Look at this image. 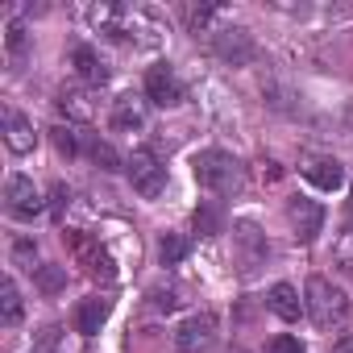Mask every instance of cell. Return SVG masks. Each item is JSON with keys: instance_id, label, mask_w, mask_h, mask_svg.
Segmentation results:
<instances>
[{"instance_id": "18", "label": "cell", "mask_w": 353, "mask_h": 353, "mask_svg": "<svg viewBox=\"0 0 353 353\" xmlns=\"http://www.w3.org/2000/svg\"><path fill=\"white\" fill-rule=\"evenodd\" d=\"M0 316H5V324H17L21 320V291L13 279L0 283Z\"/></svg>"}, {"instance_id": "11", "label": "cell", "mask_w": 353, "mask_h": 353, "mask_svg": "<svg viewBox=\"0 0 353 353\" xmlns=\"http://www.w3.org/2000/svg\"><path fill=\"white\" fill-rule=\"evenodd\" d=\"M303 179L312 188H320V192H336V188H345V166L336 158H307L303 162Z\"/></svg>"}, {"instance_id": "14", "label": "cell", "mask_w": 353, "mask_h": 353, "mask_svg": "<svg viewBox=\"0 0 353 353\" xmlns=\"http://www.w3.org/2000/svg\"><path fill=\"white\" fill-rule=\"evenodd\" d=\"M71 67H75V75H79L83 83H92V88L108 83V67H104V59H100L92 46H75V50H71Z\"/></svg>"}, {"instance_id": "24", "label": "cell", "mask_w": 353, "mask_h": 353, "mask_svg": "<svg viewBox=\"0 0 353 353\" xmlns=\"http://www.w3.org/2000/svg\"><path fill=\"white\" fill-rule=\"evenodd\" d=\"M54 133V145H59V154H67V158H75L79 154V137L67 129V125H59V129H50Z\"/></svg>"}, {"instance_id": "31", "label": "cell", "mask_w": 353, "mask_h": 353, "mask_svg": "<svg viewBox=\"0 0 353 353\" xmlns=\"http://www.w3.org/2000/svg\"><path fill=\"white\" fill-rule=\"evenodd\" d=\"M229 353H245V349H229Z\"/></svg>"}, {"instance_id": "23", "label": "cell", "mask_w": 353, "mask_h": 353, "mask_svg": "<svg viewBox=\"0 0 353 353\" xmlns=\"http://www.w3.org/2000/svg\"><path fill=\"white\" fill-rule=\"evenodd\" d=\"M266 353H307V345L299 336H291V332H279V336L266 341Z\"/></svg>"}, {"instance_id": "20", "label": "cell", "mask_w": 353, "mask_h": 353, "mask_svg": "<svg viewBox=\"0 0 353 353\" xmlns=\"http://www.w3.org/2000/svg\"><path fill=\"white\" fill-rule=\"evenodd\" d=\"M192 221H196V233H204V237L221 233V212H216V204H200Z\"/></svg>"}, {"instance_id": "17", "label": "cell", "mask_w": 353, "mask_h": 353, "mask_svg": "<svg viewBox=\"0 0 353 353\" xmlns=\"http://www.w3.org/2000/svg\"><path fill=\"white\" fill-rule=\"evenodd\" d=\"M188 250H192V241L179 237V233H162V241H158V258H162V266H179V262L188 258Z\"/></svg>"}, {"instance_id": "22", "label": "cell", "mask_w": 353, "mask_h": 353, "mask_svg": "<svg viewBox=\"0 0 353 353\" xmlns=\"http://www.w3.org/2000/svg\"><path fill=\"white\" fill-rule=\"evenodd\" d=\"M92 158H96V166H104V170H121V166H125L121 154H117L108 141H92Z\"/></svg>"}, {"instance_id": "21", "label": "cell", "mask_w": 353, "mask_h": 353, "mask_svg": "<svg viewBox=\"0 0 353 353\" xmlns=\"http://www.w3.org/2000/svg\"><path fill=\"white\" fill-rule=\"evenodd\" d=\"M332 258H336V266L353 279V233H341L336 237V245H332Z\"/></svg>"}, {"instance_id": "1", "label": "cell", "mask_w": 353, "mask_h": 353, "mask_svg": "<svg viewBox=\"0 0 353 353\" xmlns=\"http://www.w3.org/2000/svg\"><path fill=\"white\" fill-rule=\"evenodd\" d=\"M192 170H196V183H200L204 192H212V196H237V192L245 188V166H241L233 154H225V150H204V154H196Z\"/></svg>"}, {"instance_id": "27", "label": "cell", "mask_w": 353, "mask_h": 353, "mask_svg": "<svg viewBox=\"0 0 353 353\" xmlns=\"http://www.w3.org/2000/svg\"><path fill=\"white\" fill-rule=\"evenodd\" d=\"M13 258H17V262H26L30 270H38V266H34V258H38V245H30V241H17V245H13Z\"/></svg>"}, {"instance_id": "25", "label": "cell", "mask_w": 353, "mask_h": 353, "mask_svg": "<svg viewBox=\"0 0 353 353\" xmlns=\"http://www.w3.org/2000/svg\"><path fill=\"white\" fill-rule=\"evenodd\" d=\"M5 46H9V54H13V59H21V50H26V26L9 21V30H5Z\"/></svg>"}, {"instance_id": "26", "label": "cell", "mask_w": 353, "mask_h": 353, "mask_svg": "<svg viewBox=\"0 0 353 353\" xmlns=\"http://www.w3.org/2000/svg\"><path fill=\"white\" fill-rule=\"evenodd\" d=\"M67 204H71L67 183H54V188H50V212H54V216H63V208H67Z\"/></svg>"}, {"instance_id": "28", "label": "cell", "mask_w": 353, "mask_h": 353, "mask_svg": "<svg viewBox=\"0 0 353 353\" xmlns=\"http://www.w3.org/2000/svg\"><path fill=\"white\" fill-rule=\"evenodd\" d=\"M154 307H158V312H174V307H179V295H170V291L162 295V291H158V295H154Z\"/></svg>"}, {"instance_id": "9", "label": "cell", "mask_w": 353, "mask_h": 353, "mask_svg": "<svg viewBox=\"0 0 353 353\" xmlns=\"http://www.w3.org/2000/svg\"><path fill=\"white\" fill-rule=\"evenodd\" d=\"M59 112L67 117V121H92L96 117V96H92V88H83V83H67V88H59Z\"/></svg>"}, {"instance_id": "3", "label": "cell", "mask_w": 353, "mask_h": 353, "mask_svg": "<svg viewBox=\"0 0 353 353\" xmlns=\"http://www.w3.org/2000/svg\"><path fill=\"white\" fill-rule=\"evenodd\" d=\"M221 341V320L212 312H196L179 324V332H174V349L179 353H212Z\"/></svg>"}, {"instance_id": "19", "label": "cell", "mask_w": 353, "mask_h": 353, "mask_svg": "<svg viewBox=\"0 0 353 353\" xmlns=\"http://www.w3.org/2000/svg\"><path fill=\"white\" fill-rule=\"evenodd\" d=\"M34 283H38V291L59 295V291L67 287V270H63V266H38V270H34Z\"/></svg>"}, {"instance_id": "10", "label": "cell", "mask_w": 353, "mask_h": 353, "mask_svg": "<svg viewBox=\"0 0 353 353\" xmlns=\"http://www.w3.org/2000/svg\"><path fill=\"white\" fill-rule=\"evenodd\" d=\"M212 46H216V54L225 59V63H233V67H245L250 59H254V38L245 34V30H221V34H212Z\"/></svg>"}, {"instance_id": "12", "label": "cell", "mask_w": 353, "mask_h": 353, "mask_svg": "<svg viewBox=\"0 0 353 353\" xmlns=\"http://www.w3.org/2000/svg\"><path fill=\"white\" fill-rule=\"evenodd\" d=\"M34 141H38L34 121H30L26 112H17V108H5V145H9L13 154H30Z\"/></svg>"}, {"instance_id": "13", "label": "cell", "mask_w": 353, "mask_h": 353, "mask_svg": "<svg viewBox=\"0 0 353 353\" xmlns=\"http://www.w3.org/2000/svg\"><path fill=\"white\" fill-rule=\"evenodd\" d=\"M108 312H112V299H104V295H88V299L79 303V312H75V328H79L83 336H96V332L104 328Z\"/></svg>"}, {"instance_id": "4", "label": "cell", "mask_w": 353, "mask_h": 353, "mask_svg": "<svg viewBox=\"0 0 353 353\" xmlns=\"http://www.w3.org/2000/svg\"><path fill=\"white\" fill-rule=\"evenodd\" d=\"M125 170H129L133 188H137L145 200H158V196L166 192V166L158 162V154H154V150H133V154H129V162H125Z\"/></svg>"}, {"instance_id": "30", "label": "cell", "mask_w": 353, "mask_h": 353, "mask_svg": "<svg viewBox=\"0 0 353 353\" xmlns=\"http://www.w3.org/2000/svg\"><path fill=\"white\" fill-rule=\"evenodd\" d=\"M349 216H353V192H349Z\"/></svg>"}, {"instance_id": "8", "label": "cell", "mask_w": 353, "mask_h": 353, "mask_svg": "<svg viewBox=\"0 0 353 353\" xmlns=\"http://www.w3.org/2000/svg\"><path fill=\"white\" fill-rule=\"evenodd\" d=\"M287 221H291V229H295L299 241H312L320 233V225H324V208L316 200L295 196V200H287Z\"/></svg>"}, {"instance_id": "2", "label": "cell", "mask_w": 353, "mask_h": 353, "mask_svg": "<svg viewBox=\"0 0 353 353\" xmlns=\"http://www.w3.org/2000/svg\"><path fill=\"white\" fill-rule=\"evenodd\" d=\"M307 312H312V320L320 324V328H341L345 320H349V295L341 291V287H332L328 279H307Z\"/></svg>"}, {"instance_id": "16", "label": "cell", "mask_w": 353, "mask_h": 353, "mask_svg": "<svg viewBox=\"0 0 353 353\" xmlns=\"http://www.w3.org/2000/svg\"><path fill=\"white\" fill-rule=\"evenodd\" d=\"M112 129H117V133H137V129H145V104L133 100V96H121L117 108H112Z\"/></svg>"}, {"instance_id": "29", "label": "cell", "mask_w": 353, "mask_h": 353, "mask_svg": "<svg viewBox=\"0 0 353 353\" xmlns=\"http://www.w3.org/2000/svg\"><path fill=\"white\" fill-rule=\"evenodd\" d=\"M332 353H353V336H341V341L332 345Z\"/></svg>"}, {"instance_id": "7", "label": "cell", "mask_w": 353, "mask_h": 353, "mask_svg": "<svg viewBox=\"0 0 353 353\" xmlns=\"http://www.w3.org/2000/svg\"><path fill=\"white\" fill-rule=\"evenodd\" d=\"M145 100L158 104V108H174V104H183V83L179 75H174V67L158 63L145 71Z\"/></svg>"}, {"instance_id": "6", "label": "cell", "mask_w": 353, "mask_h": 353, "mask_svg": "<svg viewBox=\"0 0 353 353\" xmlns=\"http://www.w3.org/2000/svg\"><path fill=\"white\" fill-rule=\"evenodd\" d=\"M5 208H9V216H17V221H34V216H42L50 204L42 200V192L34 188V179H26V174H9V183H5Z\"/></svg>"}, {"instance_id": "15", "label": "cell", "mask_w": 353, "mask_h": 353, "mask_svg": "<svg viewBox=\"0 0 353 353\" xmlns=\"http://www.w3.org/2000/svg\"><path fill=\"white\" fill-rule=\"evenodd\" d=\"M266 307H270L279 320H287V324H291V320H299V312H303L307 303L299 299V291H295L291 283H274V287H270V295H266Z\"/></svg>"}, {"instance_id": "5", "label": "cell", "mask_w": 353, "mask_h": 353, "mask_svg": "<svg viewBox=\"0 0 353 353\" xmlns=\"http://www.w3.org/2000/svg\"><path fill=\"white\" fill-rule=\"evenodd\" d=\"M63 237H67V245H71L75 262H79L92 279H117V266H112L108 250H104L96 237H88V233H79V229H67Z\"/></svg>"}]
</instances>
